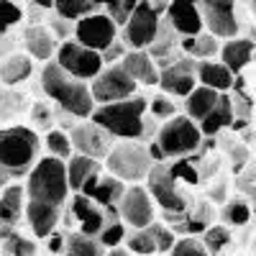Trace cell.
I'll return each mask as SVG.
<instances>
[{
	"label": "cell",
	"mask_w": 256,
	"mask_h": 256,
	"mask_svg": "<svg viewBox=\"0 0 256 256\" xmlns=\"http://www.w3.org/2000/svg\"><path fill=\"white\" fill-rule=\"evenodd\" d=\"M90 120L98 123L116 141H141L146 131V98L134 95L118 102L95 105Z\"/></svg>",
	"instance_id": "cell-1"
},
{
	"label": "cell",
	"mask_w": 256,
	"mask_h": 256,
	"mask_svg": "<svg viewBox=\"0 0 256 256\" xmlns=\"http://www.w3.org/2000/svg\"><path fill=\"white\" fill-rule=\"evenodd\" d=\"M38 80H41V90H44V95H46L49 100H54L64 113H70L72 118H80V120H82V118H90L95 102H92V98H90L88 82L70 77L64 70L56 67L54 59L41 64Z\"/></svg>",
	"instance_id": "cell-2"
},
{
	"label": "cell",
	"mask_w": 256,
	"mask_h": 256,
	"mask_svg": "<svg viewBox=\"0 0 256 256\" xmlns=\"http://www.w3.org/2000/svg\"><path fill=\"white\" fill-rule=\"evenodd\" d=\"M24 192H26V200L44 202L62 210L70 202V184H67V172H64V162L54 156H38L36 164L26 172Z\"/></svg>",
	"instance_id": "cell-3"
},
{
	"label": "cell",
	"mask_w": 256,
	"mask_h": 256,
	"mask_svg": "<svg viewBox=\"0 0 256 256\" xmlns=\"http://www.w3.org/2000/svg\"><path fill=\"white\" fill-rule=\"evenodd\" d=\"M41 156V138L28 126L0 128V169L13 177H26V172Z\"/></svg>",
	"instance_id": "cell-4"
},
{
	"label": "cell",
	"mask_w": 256,
	"mask_h": 256,
	"mask_svg": "<svg viewBox=\"0 0 256 256\" xmlns=\"http://www.w3.org/2000/svg\"><path fill=\"white\" fill-rule=\"evenodd\" d=\"M100 164L102 172H108L123 184H144L154 162L141 141H116Z\"/></svg>",
	"instance_id": "cell-5"
},
{
	"label": "cell",
	"mask_w": 256,
	"mask_h": 256,
	"mask_svg": "<svg viewBox=\"0 0 256 256\" xmlns=\"http://www.w3.org/2000/svg\"><path fill=\"white\" fill-rule=\"evenodd\" d=\"M154 144L164 159H184L202 146V134L195 120H190L184 113H177L162 123Z\"/></svg>",
	"instance_id": "cell-6"
},
{
	"label": "cell",
	"mask_w": 256,
	"mask_h": 256,
	"mask_svg": "<svg viewBox=\"0 0 256 256\" xmlns=\"http://www.w3.org/2000/svg\"><path fill=\"white\" fill-rule=\"evenodd\" d=\"M159 28H162V16L154 10V6L148 0H138V6L131 10V16L123 20L118 36L123 38V44L128 49L146 52L154 44Z\"/></svg>",
	"instance_id": "cell-7"
},
{
	"label": "cell",
	"mask_w": 256,
	"mask_h": 256,
	"mask_svg": "<svg viewBox=\"0 0 256 256\" xmlns=\"http://www.w3.org/2000/svg\"><path fill=\"white\" fill-rule=\"evenodd\" d=\"M144 187L148 190L154 205H159L169 216H182L187 210V198L180 190V180H174V174L169 172V166L164 162H154L148 174L144 180Z\"/></svg>",
	"instance_id": "cell-8"
},
{
	"label": "cell",
	"mask_w": 256,
	"mask_h": 256,
	"mask_svg": "<svg viewBox=\"0 0 256 256\" xmlns=\"http://www.w3.org/2000/svg\"><path fill=\"white\" fill-rule=\"evenodd\" d=\"M54 64H56L59 70L67 72L70 77L82 80V82H90V80L105 67L100 52H92V49H88V46L77 44L74 38L59 41L56 54H54Z\"/></svg>",
	"instance_id": "cell-9"
},
{
	"label": "cell",
	"mask_w": 256,
	"mask_h": 256,
	"mask_svg": "<svg viewBox=\"0 0 256 256\" xmlns=\"http://www.w3.org/2000/svg\"><path fill=\"white\" fill-rule=\"evenodd\" d=\"M88 88H90V98L95 105H108V102H118V100L138 95L136 82L123 72L120 64H105L88 82Z\"/></svg>",
	"instance_id": "cell-10"
},
{
	"label": "cell",
	"mask_w": 256,
	"mask_h": 256,
	"mask_svg": "<svg viewBox=\"0 0 256 256\" xmlns=\"http://www.w3.org/2000/svg\"><path fill=\"white\" fill-rule=\"evenodd\" d=\"M116 210L120 216V223L128 226L131 230L148 228L156 220V205L144 184H126Z\"/></svg>",
	"instance_id": "cell-11"
},
{
	"label": "cell",
	"mask_w": 256,
	"mask_h": 256,
	"mask_svg": "<svg viewBox=\"0 0 256 256\" xmlns=\"http://www.w3.org/2000/svg\"><path fill=\"white\" fill-rule=\"evenodd\" d=\"M118 31L120 28L113 24V18L108 13H98V10L82 16L80 20L72 24V38L77 41V44L92 49V52L108 49L118 38Z\"/></svg>",
	"instance_id": "cell-12"
},
{
	"label": "cell",
	"mask_w": 256,
	"mask_h": 256,
	"mask_svg": "<svg viewBox=\"0 0 256 256\" xmlns=\"http://www.w3.org/2000/svg\"><path fill=\"white\" fill-rule=\"evenodd\" d=\"M70 144H72V152L82 154V156H90L95 162H102L105 154L110 152V146L116 144V138L110 134H105L98 123H92L90 118H82L77 126H72V131H67Z\"/></svg>",
	"instance_id": "cell-13"
},
{
	"label": "cell",
	"mask_w": 256,
	"mask_h": 256,
	"mask_svg": "<svg viewBox=\"0 0 256 256\" xmlns=\"http://www.w3.org/2000/svg\"><path fill=\"white\" fill-rule=\"evenodd\" d=\"M195 64L190 56H172L169 62H164L159 67V82L156 88H162L164 95L169 98H187V92L198 84L195 80Z\"/></svg>",
	"instance_id": "cell-14"
},
{
	"label": "cell",
	"mask_w": 256,
	"mask_h": 256,
	"mask_svg": "<svg viewBox=\"0 0 256 256\" xmlns=\"http://www.w3.org/2000/svg\"><path fill=\"white\" fill-rule=\"evenodd\" d=\"M198 8L202 16V28L216 38L238 36V16L236 0H198Z\"/></svg>",
	"instance_id": "cell-15"
},
{
	"label": "cell",
	"mask_w": 256,
	"mask_h": 256,
	"mask_svg": "<svg viewBox=\"0 0 256 256\" xmlns=\"http://www.w3.org/2000/svg\"><path fill=\"white\" fill-rule=\"evenodd\" d=\"M164 16H166L164 24L180 38H187V36H195V34L205 31L198 0H169V6L164 8Z\"/></svg>",
	"instance_id": "cell-16"
},
{
	"label": "cell",
	"mask_w": 256,
	"mask_h": 256,
	"mask_svg": "<svg viewBox=\"0 0 256 256\" xmlns=\"http://www.w3.org/2000/svg\"><path fill=\"white\" fill-rule=\"evenodd\" d=\"M123 190H126L123 182H118L116 177H110L108 172H102V169H100L98 174H92L88 182H84V187L80 190V195L90 198L102 210H110V208L116 210V205H118V200L123 195Z\"/></svg>",
	"instance_id": "cell-17"
},
{
	"label": "cell",
	"mask_w": 256,
	"mask_h": 256,
	"mask_svg": "<svg viewBox=\"0 0 256 256\" xmlns=\"http://www.w3.org/2000/svg\"><path fill=\"white\" fill-rule=\"evenodd\" d=\"M70 216L77 223V233H82V236H98L105 226V210L80 192H72Z\"/></svg>",
	"instance_id": "cell-18"
},
{
	"label": "cell",
	"mask_w": 256,
	"mask_h": 256,
	"mask_svg": "<svg viewBox=\"0 0 256 256\" xmlns=\"http://www.w3.org/2000/svg\"><path fill=\"white\" fill-rule=\"evenodd\" d=\"M254 52H256V44H254V38H246V36H230L226 38L220 49H218V62L223 64V67H228L233 74H241L244 70L251 67V62H254Z\"/></svg>",
	"instance_id": "cell-19"
},
{
	"label": "cell",
	"mask_w": 256,
	"mask_h": 256,
	"mask_svg": "<svg viewBox=\"0 0 256 256\" xmlns=\"http://www.w3.org/2000/svg\"><path fill=\"white\" fill-rule=\"evenodd\" d=\"M118 64L123 67V72L136 82V88H156V82H159V67H156V62L148 56L146 52L128 49L126 56Z\"/></svg>",
	"instance_id": "cell-20"
},
{
	"label": "cell",
	"mask_w": 256,
	"mask_h": 256,
	"mask_svg": "<svg viewBox=\"0 0 256 256\" xmlns=\"http://www.w3.org/2000/svg\"><path fill=\"white\" fill-rule=\"evenodd\" d=\"M56 46L59 41L54 38V34L41 26V24H31L26 31H24V49H26V56L31 62H52L54 54H56Z\"/></svg>",
	"instance_id": "cell-21"
},
{
	"label": "cell",
	"mask_w": 256,
	"mask_h": 256,
	"mask_svg": "<svg viewBox=\"0 0 256 256\" xmlns=\"http://www.w3.org/2000/svg\"><path fill=\"white\" fill-rule=\"evenodd\" d=\"M195 80L200 88H208V90H216L220 95H226L228 90L236 88V74H233L228 67L218 59H205V62H198L195 64Z\"/></svg>",
	"instance_id": "cell-22"
},
{
	"label": "cell",
	"mask_w": 256,
	"mask_h": 256,
	"mask_svg": "<svg viewBox=\"0 0 256 256\" xmlns=\"http://www.w3.org/2000/svg\"><path fill=\"white\" fill-rule=\"evenodd\" d=\"M24 216H26V223L31 226L36 238H49V233H54L59 220H62V210L52 208V205H44V202L26 200Z\"/></svg>",
	"instance_id": "cell-23"
},
{
	"label": "cell",
	"mask_w": 256,
	"mask_h": 256,
	"mask_svg": "<svg viewBox=\"0 0 256 256\" xmlns=\"http://www.w3.org/2000/svg\"><path fill=\"white\" fill-rule=\"evenodd\" d=\"M26 208V192L20 182H8L0 190V223L3 226H16L24 216Z\"/></svg>",
	"instance_id": "cell-24"
},
{
	"label": "cell",
	"mask_w": 256,
	"mask_h": 256,
	"mask_svg": "<svg viewBox=\"0 0 256 256\" xmlns=\"http://www.w3.org/2000/svg\"><path fill=\"white\" fill-rule=\"evenodd\" d=\"M102 169L100 162L90 159V156H82V154H72L67 162H64V172H67V184H70V192H80L84 187L92 174H98Z\"/></svg>",
	"instance_id": "cell-25"
},
{
	"label": "cell",
	"mask_w": 256,
	"mask_h": 256,
	"mask_svg": "<svg viewBox=\"0 0 256 256\" xmlns=\"http://www.w3.org/2000/svg\"><path fill=\"white\" fill-rule=\"evenodd\" d=\"M180 49L184 56H190L192 62H205V59H216L218 49H220V38H216L208 31H200L195 36H187L180 41Z\"/></svg>",
	"instance_id": "cell-26"
},
{
	"label": "cell",
	"mask_w": 256,
	"mask_h": 256,
	"mask_svg": "<svg viewBox=\"0 0 256 256\" xmlns=\"http://www.w3.org/2000/svg\"><path fill=\"white\" fill-rule=\"evenodd\" d=\"M218 98H220V92L195 84V88H192V90L187 92V98H182V100H184V116H187L190 120L200 123V120L212 110V108H216Z\"/></svg>",
	"instance_id": "cell-27"
},
{
	"label": "cell",
	"mask_w": 256,
	"mask_h": 256,
	"mask_svg": "<svg viewBox=\"0 0 256 256\" xmlns=\"http://www.w3.org/2000/svg\"><path fill=\"white\" fill-rule=\"evenodd\" d=\"M233 116H236V113H233L230 98H228V95H220L218 102H216V108H212V110L198 123L202 138H205V136H216V134L223 131V128H228V126L233 123Z\"/></svg>",
	"instance_id": "cell-28"
},
{
	"label": "cell",
	"mask_w": 256,
	"mask_h": 256,
	"mask_svg": "<svg viewBox=\"0 0 256 256\" xmlns=\"http://www.w3.org/2000/svg\"><path fill=\"white\" fill-rule=\"evenodd\" d=\"M34 74V62L26 54H8L0 62V82L3 84H20Z\"/></svg>",
	"instance_id": "cell-29"
},
{
	"label": "cell",
	"mask_w": 256,
	"mask_h": 256,
	"mask_svg": "<svg viewBox=\"0 0 256 256\" xmlns=\"http://www.w3.org/2000/svg\"><path fill=\"white\" fill-rule=\"evenodd\" d=\"M105 248L98 241V236H82V233H72L64 236L62 256H102Z\"/></svg>",
	"instance_id": "cell-30"
},
{
	"label": "cell",
	"mask_w": 256,
	"mask_h": 256,
	"mask_svg": "<svg viewBox=\"0 0 256 256\" xmlns=\"http://www.w3.org/2000/svg\"><path fill=\"white\" fill-rule=\"evenodd\" d=\"M41 146L46 148V156H54V159H62V162H67L74 154L70 136H67V131H62V128H49Z\"/></svg>",
	"instance_id": "cell-31"
},
{
	"label": "cell",
	"mask_w": 256,
	"mask_h": 256,
	"mask_svg": "<svg viewBox=\"0 0 256 256\" xmlns=\"http://www.w3.org/2000/svg\"><path fill=\"white\" fill-rule=\"evenodd\" d=\"M98 10L90 0H52V13L56 18H64L70 20V24H74V20H80L82 16H88Z\"/></svg>",
	"instance_id": "cell-32"
},
{
	"label": "cell",
	"mask_w": 256,
	"mask_h": 256,
	"mask_svg": "<svg viewBox=\"0 0 256 256\" xmlns=\"http://www.w3.org/2000/svg\"><path fill=\"white\" fill-rule=\"evenodd\" d=\"M123 244L134 256H156V244L152 236V228H138V230L126 233Z\"/></svg>",
	"instance_id": "cell-33"
},
{
	"label": "cell",
	"mask_w": 256,
	"mask_h": 256,
	"mask_svg": "<svg viewBox=\"0 0 256 256\" xmlns=\"http://www.w3.org/2000/svg\"><path fill=\"white\" fill-rule=\"evenodd\" d=\"M180 113V108H177V100L174 98H169V95H164V92H159V95H154L152 100L146 98V116H152V118H156V120H169V118H174Z\"/></svg>",
	"instance_id": "cell-34"
},
{
	"label": "cell",
	"mask_w": 256,
	"mask_h": 256,
	"mask_svg": "<svg viewBox=\"0 0 256 256\" xmlns=\"http://www.w3.org/2000/svg\"><path fill=\"white\" fill-rule=\"evenodd\" d=\"M223 220H226L228 226H236V228L246 226V223L251 220V205H248L246 200H230V202L223 208Z\"/></svg>",
	"instance_id": "cell-35"
},
{
	"label": "cell",
	"mask_w": 256,
	"mask_h": 256,
	"mask_svg": "<svg viewBox=\"0 0 256 256\" xmlns=\"http://www.w3.org/2000/svg\"><path fill=\"white\" fill-rule=\"evenodd\" d=\"M200 241L205 244L208 254L212 256V254H218L226 244H230V230H228L226 226H208V228H205V236H202Z\"/></svg>",
	"instance_id": "cell-36"
},
{
	"label": "cell",
	"mask_w": 256,
	"mask_h": 256,
	"mask_svg": "<svg viewBox=\"0 0 256 256\" xmlns=\"http://www.w3.org/2000/svg\"><path fill=\"white\" fill-rule=\"evenodd\" d=\"M166 256H210V254H208V248H205V244L200 238L184 236V238H177L174 241V246L169 248Z\"/></svg>",
	"instance_id": "cell-37"
},
{
	"label": "cell",
	"mask_w": 256,
	"mask_h": 256,
	"mask_svg": "<svg viewBox=\"0 0 256 256\" xmlns=\"http://www.w3.org/2000/svg\"><path fill=\"white\" fill-rule=\"evenodd\" d=\"M20 18H24V8H20L16 0H0V36L8 28L18 26Z\"/></svg>",
	"instance_id": "cell-38"
},
{
	"label": "cell",
	"mask_w": 256,
	"mask_h": 256,
	"mask_svg": "<svg viewBox=\"0 0 256 256\" xmlns=\"http://www.w3.org/2000/svg\"><path fill=\"white\" fill-rule=\"evenodd\" d=\"M123 238H126V226L120 220H113V223H105L102 230L98 233V241L102 244V248H116V246H123Z\"/></svg>",
	"instance_id": "cell-39"
},
{
	"label": "cell",
	"mask_w": 256,
	"mask_h": 256,
	"mask_svg": "<svg viewBox=\"0 0 256 256\" xmlns=\"http://www.w3.org/2000/svg\"><path fill=\"white\" fill-rule=\"evenodd\" d=\"M148 228H152V236H154V244H156V254H169V248H172L174 241H177L174 228H169L164 223H156V220Z\"/></svg>",
	"instance_id": "cell-40"
},
{
	"label": "cell",
	"mask_w": 256,
	"mask_h": 256,
	"mask_svg": "<svg viewBox=\"0 0 256 256\" xmlns=\"http://www.w3.org/2000/svg\"><path fill=\"white\" fill-rule=\"evenodd\" d=\"M136 6H138V0H116L110 8H105V13H108V16L113 18V24L120 28V26H123V20L131 16V10H134Z\"/></svg>",
	"instance_id": "cell-41"
},
{
	"label": "cell",
	"mask_w": 256,
	"mask_h": 256,
	"mask_svg": "<svg viewBox=\"0 0 256 256\" xmlns=\"http://www.w3.org/2000/svg\"><path fill=\"white\" fill-rule=\"evenodd\" d=\"M126 52H128V46L123 44V38L118 36L113 44L108 46V49H102L100 52V56H102V64H118L123 56H126Z\"/></svg>",
	"instance_id": "cell-42"
},
{
	"label": "cell",
	"mask_w": 256,
	"mask_h": 256,
	"mask_svg": "<svg viewBox=\"0 0 256 256\" xmlns=\"http://www.w3.org/2000/svg\"><path fill=\"white\" fill-rule=\"evenodd\" d=\"M8 254L10 256H34L36 254V246L31 241H26L24 236H13L8 241Z\"/></svg>",
	"instance_id": "cell-43"
},
{
	"label": "cell",
	"mask_w": 256,
	"mask_h": 256,
	"mask_svg": "<svg viewBox=\"0 0 256 256\" xmlns=\"http://www.w3.org/2000/svg\"><path fill=\"white\" fill-rule=\"evenodd\" d=\"M102 256H134L131 251H128L126 246H116V248H105Z\"/></svg>",
	"instance_id": "cell-44"
},
{
	"label": "cell",
	"mask_w": 256,
	"mask_h": 256,
	"mask_svg": "<svg viewBox=\"0 0 256 256\" xmlns=\"http://www.w3.org/2000/svg\"><path fill=\"white\" fill-rule=\"evenodd\" d=\"M18 3V0H16ZM34 8H41V10H52V0H28Z\"/></svg>",
	"instance_id": "cell-45"
},
{
	"label": "cell",
	"mask_w": 256,
	"mask_h": 256,
	"mask_svg": "<svg viewBox=\"0 0 256 256\" xmlns=\"http://www.w3.org/2000/svg\"><path fill=\"white\" fill-rule=\"evenodd\" d=\"M148 3H152V6H154V10L162 16V13H164V8L169 6V0H148Z\"/></svg>",
	"instance_id": "cell-46"
},
{
	"label": "cell",
	"mask_w": 256,
	"mask_h": 256,
	"mask_svg": "<svg viewBox=\"0 0 256 256\" xmlns=\"http://www.w3.org/2000/svg\"><path fill=\"white\" fill-rule=\"evenodd\" d=\"M90 3H92L95 8H110V6L116 3V0H90Z\"/></svg>",
	"instance_id": "cell-47"
},
{
	"label": "cell",
	"mask_w": 256,
	"mask_h": 256,
	"mask_svg": "<svg viewBox=\"0 0 256 256\" xmlns=\"http://www.w3.org/2000/svg\"><path fill=\"white\" fill-rule=\"evenodd\" d=\"M8 182H10V177H8V174L3 172V169H0V190H3V187H6Z\"/></svg>",
	"instance_id": "cell-48"
},
{
	"label": "cell",
	"mask_w": 256,
	"mask_h": 256,
	"mask_svg": "<svg viewBox=\"0 0 256 256\" xmlns=\"http://www.w3.org/2000/svg\"><path fill=\"white\" fill-rule=\"evenodd\" d=\"M0 105H3V90H0Z\"/></svg>",
	"instance_id": "cell-49"
}]
</instances>
